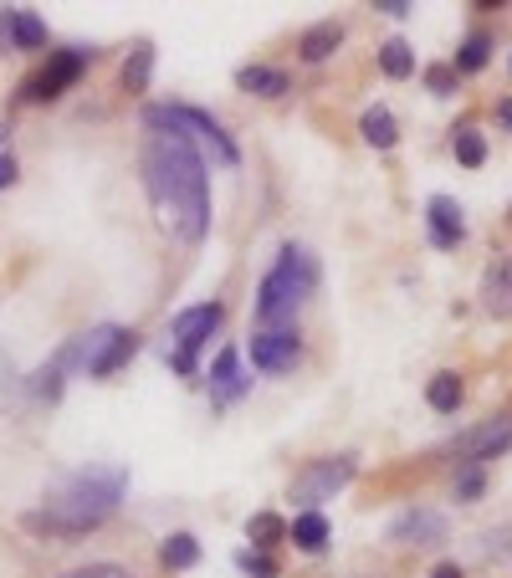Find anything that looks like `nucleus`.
<instances>
[{"label": "nucleus", "mask_w": 512, "mask_h": 578, "mask_svg": "<svg viewBox=\"0 0 512 578\" xmlns=\"http://www.w3.org/2000/svg\"><path fill=\"white\" fill-rule=\"evenodd\" d=\"M6 185H16V159L0 154V190H6Z\"/></svg>", "instance_id": "32"}, {"label": "nucleus", "mask_w": 512, "mask_h": 578, "mask_svg": "<svg viewBox=\"0 0 512 578\" xmlns=\"http://www.w3.org/2000/svg\"><path fill=\"white\" fill-rule=\"evenodd\" d=\"M338 41H344V26H338V21H318V26L303 36V57H308V62H323V57H333Z\"/></svg>", "instance_id": "23"}, {"label": "nucleus", "mask_w": 512, "mask_h": 578, "mask_svg": "<svg viewBox=\"0 0 512 578\" xmlns=\"http://www.w3.org/2000/svg\"><path fill=\"white\" fill-rule=\"evenodd\" d=\"M482 307L492 318H512V256H497L482 272Z\"/></svg>", "instance_id": "15"}, {"label": "nucleus", "mask_w": 512, "mask_h": 578, "mask_svg": "<svg viewBox=\"0 0 512 578\" xmlns=\"http://www.w3.org/2000/svg\"><path fill=\"white\" fill-rule=\"evenodd\" d=\"M134 348H139L134 333L108 323V328H93V333L77 338V359H82V369H88L93 379H108V374H118L128 359H134Z\"/></svg>", "instance_id": "5"}, {"label": "nucleus", "mask_w": 512, "mask_h": 578, "mask_svg": "<svg viewBox=\"0 0 512 578\" xmlns=\"http://www.w3.org/2000/svg\"><path fill=\"white\" fill-rule=\"evenodd\" d=\"M487 57H492V36H466L461 41V52H456V72H482L487 67Z\"/></svg>", "instance_id": "24"}, {"label": "nucleus", "mask_w": 512, "mask_h": 578, "mask_svg": "<svg viewBox=\"0 0 512 578\" xmlns=\"http://www.w3.org/2000/svg\"><path fill=\"white\" fill-rule=\"evenodd\" d=\"M497 123H502V128H512V98H507V103L497 108Z\"/></svg>", "instance_id": "34"}, {"label": "nucleus", "mask_w": 512, "mask_h": 578, "mask_svg": "<svg viewBox=\"0 0 512 578\" xmlns=\"http://www.w3.org/2000/svg\"><path fill=\"white\" fill-rule=\"evenodd\" d=\"M461 394H466V389H461L456 374H436L431 384H425V399H431L436 415H456V410H461Z\"/></svg>", "instance_id": "21"}, {"label": "nucleus", "mask_w": 512, "mask_h": 578, "mask_svg": "<svg viewBox=\"0 0 512 578\" xmlns=\"http://www.w3.org/2000/svg\"><path fill=\"white\" fill-rule=\"evenodd\" d=\"M431 578H461V568H456V563H441V568H436Z\"/></svg>", "instance_id": "35"}, {"label": "nucleus", "mask_w": 512, "mask_h": 578, "mask_svg": "<svg viewBox=\"0 0 512 578\" xmlns=\"http://www.w3.org/2000/svg\"><path fill=\"white\" fill-rule=\"evenodd\" d=\"M0 31H6L21 52H36L41 41H47V26H41L31 11H6V16H0Z\"/></svg>", "instance_id": "18"}, {"label": "nucleus", "mask_w": 512, "mask_h": 578, "mask_svg": "<svg viewBox=\"0 0 512 578\" xmlns=\"http://www.w3.org/2000/svg\"><path fill=\"white\" fill-rule=\"evenodd\" d=\"M507 446H512V420H487V425H477V430L456 435V440H451V456H456V461L482 466V461L502 456Z\"/></svg>", "instance_id": "11"}, {"label": "nucleus", "mask_w": 512, "mask_h": 578, "mask_svg": "<svg viewBox=\"0 0 512 578\" xmlns=\"http://www.w3.org/2000/svg\"><path fill=\"white\" fill-rule=\"evenodd\" d=\"M374 11H384V16H410V6H405V0H379Z\"/></svg>", "instance_id": "33"}, {"label": "nucleus", "mask_w": 512, "mask_h": 578, "mask_svg": "<svg viewBox=\"0 0 512 578\" xmlns=\"http://www.w3.org/2000/svg\"><path fill=\"white\" fill-rule=\"evenodd\" d=\"M67 578H134V573L118 568V563H88V568H72Z\"/></svg>", "instance_id": "30"}, {"label": "nucleus", "mask_w": 512, "mask_h": 578, "mask_svg": "<svg viewBox=\"0 0 512 578\" xmlns=\"http://www.w3.org/2000/svg\"><path fill=\"white\" fill-rule=\"evenodd\" d=\"M425 220H431V246L451 251L466 241V220H461V205L451 195H436L431 205H425Z\"/></svg>", "instance_id": "14"}, {"label": "nucleus", "mask_w": 512, "mask_h": 578, "mask_svg": "<svg viewBox=\"0 0 512 578\" xmlns=\"http://www.w3.org/2000/svg\"><path fill=\"white\" fill-rule=\"evenodd\" d=\"M287 538L303 548V553H323L328 548V538H333V527H328V517L323 512H303L292 527H287Z\"/></svg>", "instance_id": "17"}, {"label": "nucleus", "mask_w": 512, "mask_h": 578, "mask_svg": "<svg viewBox=\"0 0 512 578\" xmlns=\"http://www.w3.org/2000/svg\"><path fill=\"white\" fill-rule=\"evenodd\" d=\"M379 67H384V77H410V72H415V52H410V41H384Z\"/></svg>", "instance_id": "25"}, {"label": "nucleus", "mask_w": 512, "mask_h": 578, "mask_svg": "<svg viewBox=\"0 0 512 578\" xmlns=\"http://www.w3.org/2000/svg\"><path fill=\"white\" fill-rule=\"evenodd\" d=\"M456 497H461V502H477V497H482V471H466V476L456 481Z\"/></svg>", "instance_id": "31"}, {"label": "nucleus", "mask_w": 512, "mask_h": 578, "mask_svg": "<svg viewBox=\"0 0 512 578\" xmlns=\"http://www.w3.org/2000/svg\"><path fill=\"white\" fill-rule=\"evenodd\" d=\"M144 123H149V128H164V133H180V139H190V144H205L216 164H236V159H241L231 133L210 118V113L190 108V103H149V108H144Z\"/></svg>", "instance_id": "4"}, {"label": "nucleus", "mask_w": 512, "mask_h": 578, "mask_svg": "<svg viewBox=\"0 0 512 578\" xmlns=\"http://www.w3.org/2000/svg\"><path fill=\"white\" fill-rule=\"evenodd\" d=\"M359 133H364V144H369V149H395L400 123H395V113H390V108H369V113H364V123H359Z\"/></svg>", "instance_id": "19"}, {"label": "nucleus", "mask_w": 512, "mask_h": 578, "mask_svg": "<svg viewBox=\"0 0 512 578\" xmlns=\"http://www.w3.org/2000/svg\"><path fill=\"white\" fill-rule=\"evenodd\" d=\"M221 302H200V307H185V313L175 318V353H169V364H175L180 374H195V348L221 328Z\"/></svg>", "instance_id": "7"}, {"label": "nucleus", "mask_w": 512, "mask_h": 578, "mask_svg": "<svg viewBox=\"0 0 512 578\" xmlns=\"http://www.w3.org/2000/svg\"><path fill=\"white\" fill-rule=\"evenodd\" d=\"M236 87L241 93H256V98H282L287 93V72H277V67H241L236 72Z\"/></svg>", "instance_id": "16"}, {"label": "nucleus", "mask_w": 512, "mask_h": 578, "mask_svg": "<svg viewBox=\"0 0 512 578\" xmlns=\"http://www.w3.org/2000/svg\"><path fill=\"white\" fill-rule=\"evenodd\" d=\"M246 543H256V548H277V543H287V517H277V512H256V517H246Z\"/></svg>", "instance_id": "20"}, {"label": "nucleus", "mask_w": 512, "mask_h": 578, "mask_svg": "<svg viewBox=\"0 0 512 578\" xmlns=\"http://www.w3.org/2000/svg\"><path fill=\"white\" fill-rule=\"evenodd\" d=\"M205 389H210V399H216V405H231V399L246 394L241 353H236V348H221V353H216V364H210V374H205Z\"/></svg>", "instance_id": "13"}, {"label": "nucleus", "mask_w": 512, "mask_h": 578, "mask_svg": "<svg viewBox=\"0 0 512 578\" xmlns=\"http://www.w3.org/2000/svg\"><path fill=\"white\" fill-rule=\"evenodd\" d=\"M456 159H461L466 169H482V164H487V139H482L477 128H461V133H456Z\"/></svg>", "instance_id": "27"}, {"label": "nucleus", "mask_w": 512, "mask_h": 578, "mask_svg": "<svg viewBox=\"0 0 512 578\" xmlns=\"http://www.w3.org/2000/svg\"><path fill=\"white\" fill-rule=\"evenodd\" d=\"M149 72H154V52L139 47L134 57H128V67H123V93H149Z\"/></svg>", "instance_id": "26"}, {"label": "nucleus", "mask_w": 512, "mask_h": 578, "mask_svg": "<svg viewBox=\"0 0 512 578\" xmlns=\"http://www.w3.org/2000/svg\"><path fill=\"white\" fill-rule=\"evenodd\" d=\"M297 359H303V338L292 328H262L251 338V364L262 374H287Z\"/></svg>", "instance_id": "9"}, {"label": "nucleus", "mask_w": 512, "mask_h": 578, "mask_svg": "<svg viewBox=\"0 0 512 578\" xmlns=\"http://www.w3.org/2000/svg\"><path fill=\"white\" fill-rule=\"evenodd\" d=\"M144 185L154 195V210L180 241H200L210 231V174L180 133H154L144 149Z\"/></svg>", "instance_id": "1"}, {"label": "nucleus", "mask_w": 512, "mask_h": 578, "mask_svg": "<svg viewBox=\"0 0 512 578\" xmlns=\"http://www.w3.org/2000/svg\"><path fill=\"white\" fill-rule=\"evenodd\" d=\"M446 532H451V522L441 512L410 507V512H400L390 522V543H400V548H436V543H446Z\"/></svg>", "instance_id": "10"}, {"label": "nucleus", "mask_w": 512, "mask_h": 578, "mask_svg": "<svg viewBox=\"0 0 512 578\" xmlns=\"http://www.w3.org/2000/svg\"><path fill=\"white\" fill-rule=\"evenodd\" d=\"M313 287H318V261L303 246H282L277 266L262 277V287H256V318L287 328V318L297 313V302H303Z\"/></svg>", "instance_id": "3"}, {"label": "nucleus", "mask_w": 512, "mask_h": 578, "mask_svg": "<svg viewBox=\"0 0 512 578\" xmlns=\"http://www.w3.org/2000/svg\"><path fill=\"white\" fill-rule=\"evenodd\" d=\"M72 369H82V359H77V338H72L67 348H57L52 359H47V364H41V369L26 379V389H31L36 399H57V394H62V379H67Z\"/></svg>", "instance_id": "12"}, {"label": "nucleus", "mask_w": 512, "mask_h": 578, "mask_svg": "<svg viewBox=\"0 0 512 578\" xmlns=\"http://www.w3.org/2000/svg\"><path fill=\"white\" fill-rule=\"evenodd\" d=\"M123 492H128V471H118V466H88V471L67 476L52 492V502H41L21 522L31 532H47V538H82V532L103 527L118 512Z\"/></svg>", "instance_id": "2"}, {"label": "nucleus", "mask_w": 512, "mask_h": 578, "mask_svg": "<svg viewBox=\"0 0 512 578\" xmlns=\"http://www.w3.org/2000/svg\"><path fill=\"white\" fill-rule=\"evenodd\" d=\"M159 563L175 568V573H180V568H195V563H200V543L190 538V532H175V538L159 543Z\"/></svg>", "instance_id": "22"}, {"label": "nucleus", "mask_w": 512, "mask_h": 578, "mask_svg": "<svg viewBox=\"0 0 512 578\" xmlns=\"http://www.w3.org/2000/svg\"><path fill=\"white\" fill-rule=\"evenodd\" d=\"M456 77H461L456 67H446V62H436L431 72H425V87H431V93H441V98H446V93H456Z\"/></svg>", "instance_id": "29"}, {"label": "nucleus", "mask_w": 512, "mask_h": 578, "mask_svg": "<svg viewBox=\"0 0 512 578\" xmlns=\"http://www.w3.org/2000/svg\"><path fill=\"white\" fill-rule=\"evenodd\" d=\"M0 154H6V149H0Z\"/></svg>", "instance_id": "36"}, {"label": "nucleus", "mask_w": 512, "mask_h": 578, "mask_svg": "<svg viewBox=\"0 0 512 578\" xmlns=\"http://www.w3.org/2000/svg\"><path fill=\"white\" fill-rule=\"evenodd\" d=\"M354 471H359V461H354V456H328V461H313L303 476L292 481V502L303 507V512H318V502H328V497L344 492V486L354 481Z\"/></svg>", "instance_id": "6"}, {"label": "nucleus", "mask_w": 512, "mask_h": 578, "mask_svg": "<svg viewBox=\"0 0 512 578\" xmlns=\"http://www.w3.org/2000/svg\"><path fill=\"white\" fill-rule=\"evenodd\" d=\"M82 67H88V52H57L47 67L26 82V103H52V98H62L67 87L82 77Z\"/></svg>", "instance_id": "8"}, {"label": "nucleus", "mask_w": 512, "mask_h": 578, "mask_svg": "<svg viewBox=\"0 0 512 578\" xmlns=\"http://www.w3.org/2000/svg\"><path fill=\"white\" fill-rule=\"evenodd\" d=\"M236 568L251 573V578H277V563H272L267 553H256V548H241V553H236Z\"/></svg>", "instance_id": "28"}]
</instances>
